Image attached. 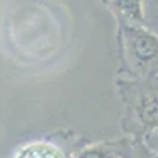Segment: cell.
Listing matches in <instances>:
<instances>
[{
	"label": "cell",
	"instance_id": "1",
	"mask_svg": "<svg viewBox=\"0 0 158 158\" xmlns=\"http://www.w3.org/2000/svg\"><path fill=\"white\" fill-rule=\"evenodd\" d=\"M115 89L122 101V131L142 139L158 128V73L146 79H115Z\"/></svg>",
	"mask_w": 158,
	"mask_h": 158
},
{
	"label": "cell",
	"instance_id": "2",
	"mask_svg": "<svg viewBox=\"0 0 158 158\" xmlns=\"http://www.w3.org/2000/svg\"><path fill=\"white\" fill-rule=\"evenodd\" d=\"M158 73V35L146 25H117V77L146 79Z\"/></svg>",
	"mask_w": 158,
	"mask_h": 158
},
{
	"label": "cell",
	"instance_id": "3",
	"mask_svg": "<svg viewBox=\"0 0 158 158\" xmlns=\"http://www.w3.org/2000/svg\"><path fill=\"white\" fill-rule=\"evenodd\" d=\"M118 24L144 25V0H101Z\"/></svg>",
	"mask_w": 158,
	"mask_h": 158
},
{
	"label": "cell",
	"instance_id": "4",
	"mask_svg": "<svg viewBox=\"0 0 158 158\" xmlns=\"http://www.w3.org/2000/svg\"><path fill=\"white\" fill-rule=\"evenodd\" d=\"M123 142H125V138L92 144V146H87L79 152H76L73 158H115V156H120Z\"/></svg>",
	"mask_w": 158,
	"mask_h": 158
},
{
	"label": "cell",
	"instance_id": "5",
	"mask_svg": "<svg viewBox=\"0 0 158 158\" xmlns=\"http://www.w3.org/2000/svg\"><path fill=\"white\" fill-rule=\"evenodd\" d=\"M15 158H65V155L52 144L33 142L19 149Z\"/></svg>",
	"mask_w": 158,
	"mask_h": 158
},
{
	"label": "cell",
	"instance_id": "6",
	"mask_svg": "<svg viewBox=\"0 0 158 158\" xmlns=\"http://www.w3.org/2000/svg\"><path fill=\"white\" fill-rule=\"evenodd\" d=\"M144 25L158 35V0H144Z\"/></svg>",
	"mask_w": 158,
	"mask_h": 158
},
{
	"label": "cell",
	"instance_id": "7",
	"mask_svg": "<svg viewBox=\"0 0 158 158\" xmlns=\"http://www.w3.org/2000/svg\"><path fill=\"white\" fill-rule=\"evenodd\" d=\"M141 141L146 144V147L150 152H153L155 155H158V128L153 130V131H150V133H147Z\"/></svg>",
	"mask_w": 158,
	"mask_h": 158
},
{
	"label": "cell",
	"instance_id": "8",
	"mask_svg": "<svg viewBox=\"0 0 158 158\" xmlns=\"http://www.w3.org/2000/svg\"><path fill=\"white\" fill-rule=\"evenodd\" d=\"M135 152H136L138 158H158V155L150 152L141 139H135Z\"/></svg>",
	"mask_w": 158,
	"mask_h": 158
},
{
	"label": "cell",
	"instance_id": "9",
	"mask_svg": "<svg viewBox=\"0 0 158 158\" xmlns=\"http://www.w3.org/2000/svg\"><path fill=\"white\" fill-rule=\"evenodd\" d=\"M115 158H120V156H115Z\"/></svg>",
	"mask_w": 158,
	"mask_h": 158
}]
</instances>
